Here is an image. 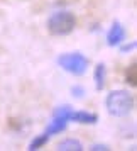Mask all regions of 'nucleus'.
<instances>
[{
  "label": "nucleus",
  "mask_w": 137,
  "mask_h": 151,
  "mask_svg": "<svg viewBox=\"0 0 137 151\" xmlns=\"http://www.w3.org/2000/svg\"><path fill=\"white\" fill-rule=\"evenodd\" d=\"M134 95L127 90H113L105 99V107L110 116L113 117H125L134 109Z\"/></svg>",
  "instance_id": "obj_1"
},
{
  "label": "nucleus",
  "mask_w": 137,
  "mask_h": 151,
  "mask_svg": "<svg viewBox=\"0 0 137 151\" xmlns=\"http://www.w3.org/2000/svg\"><path fill=\"white\" fill-rule=\"evenodd\" d=\"M76 17L68 10L53 12L48 19V31L53 36H68L75 31Z\"/></svg>",
  "instance_id": "obj_2"
},
{
  "label": "nucleus",
  "mask_w": 137,
  "mask_h": 151,
  "mask_svg": "<svg viewBox=\"0 0 137 151\" xmlns=\"http://www.w3.org/2000/svg\"><path fill=\"white\" fill-rule=\"evenodd\" d=\"M58 63L63 70H66L71 75L80 76L88 70V58L81 53H64L58 58Z\"/></svg>",
  "instance_id": "obj_3"
},
{
  "label": "nucleus",
  "mask_w": 137,
  "mask_h": 151,
  "mask_svg": "<svg viewBox=\"0 0 137 151\" xmlns=\"http://www.w3.org/2000/svg\"><path fill=\"white\" fill-rule=\"evenodd\" d=\"M71 112L73 110L69 109L68 105L58 107L54 110V114H53V121H51V124H49L48 129H46V134L48 136H53V134H58V132H61V131L66 129L69 119H71Z\"/></svg>",
  "instance_id": "obj_4"
},
{
  "label": "nucleus",
  "mask_w": 137,
  "mask_h": 151,
  "mask_svg": "<svg viewBox=\"0 0 137 151\" xmlns=\"http://www.w3.org/2000/svg\"><path fill=\"white\" fill-rule=\"evenodd\" d=\"M123 39H125V29L118 22H115L107 34V42H108V46H118Z\"/></svg>",
  "instance_id": "obj_5"
},
{
  "label": "nucleus",
  "mask_w": 137,
  "mask_h": 151,
  "mask_svg": "<svg viewBox=\"0 0 137 151\" xmlns=\"http://www.w3.org/2000/svg\"><path fill=\"white\" fill-rule=\"evenodd\" d=\"M69 121H75V122H80V124H95L98 121V116L91 114V112H86V110H78V112L73 110Z\"/></svg>",
  "instance_id": "obj_6"
},
{
  "label": "nucleus",
  "mask_w": 137,
  "mask_h": 151,
  "mask_svg": "<svg viewBox=\"0 0 137 151\" xmlns=\"http://www.w3.org/2000/svg\"><path fill=\"white\" fill-rule=\"evenodd\" d=\"M105 76H107L105 65H103V63H98L95 66V73H93V80H95L96 90H102L103 87H105Z\"/></svg>",
  "instance_id": "obj_7"
},
{
  "label": "nucleus",
  "mask_w": 137,
  "mask_h": 151,
  "mask_svg": "<svg viewBox=\"0 0 137 151\" xmlns=\"http://www.w3.org/2000/svg\"><path fill=\"white\" fill-rule=\"evenodd\" d=\"M58 150L59 151H81L83 144L78 139H64L58 144Z\"/></svg>",
  "instance_id": "obj_8"
},
{
  "label": "nucleus",
  "mask_w": 137,
  "mask_h": 151,
  "mask_svg": "<svg viewBox=\"0 0 137 151\" xmlns=\"http://www.w3.org/2000/svg\"><path fill=\"white\" fill-rule=\"evenodd\" d=\"M48 139H49V136L44 132V134H41V136H37L36 139H32L31 141V144H29V150H39V148H42L44 144L48 143Z\"/></svg>",
  "instance_id": "obj_9"
},
{
  "label": "nucleus",
  "mask_w": 137,
  "mask_h": 151,
  "mask_svg": "<svg viewBox=\"0 0 137 151\" xmlns=\"http://www.w3.org/2000/svg\"><path fill=\"white\" fill-rule=\"evenodd\" d=\"M130 82L132 87H136V65H132L130 66V73L127 71V83Z\"/></svg>",
  "instance_id": "obj_10"
},
{
  "label": "nucleus",
  "mask_w": 137,
  "mask_h": 151,
  "mask_svg": "<svg viewBox=\"0 0 137 151\" xmlns=\"http://www.w3.org/2000/svg\"><path fill=\"white\" fill-rule=\"evenodd\" d=\"M91 150H108V148H107V146H105V144H95V146H93V148H91Z\"/></svg>",
  "instance_id": "obj_11"
},
{
  "label": "nucleus",
  "mask_w": 137,
  "mask_h": 151,
  "mask_svg": "<svg viewBox=\"0 0 137 151\" xmlns=\"http://www.w3.org/2000/svg\"><path fill=\"white\" fill-rule=\"evenodd\" d=\"M73 92H76V97H81L83 95V90L80 88V87H75V88H73Z\"/></svg>",
  "instance_id": "obj_12"
},
{
  "label": "nucleus",
  "mask_w": 137,
  "mask_h": 151,
  "mask_svg": "<svg viewBox=\"0 0 137 151\" xmlns=\"http://www.w3.org/2000/svg\"><path fill=\"white\" fill-rule=\"evenodd\" d=\"M134 46H136V42H132L130 46H123V48H122V51H123V53H125V51H129V49H132V48H134Z\"/></svg>",
  "instance_id": "obj_13"
}]
</instances>
